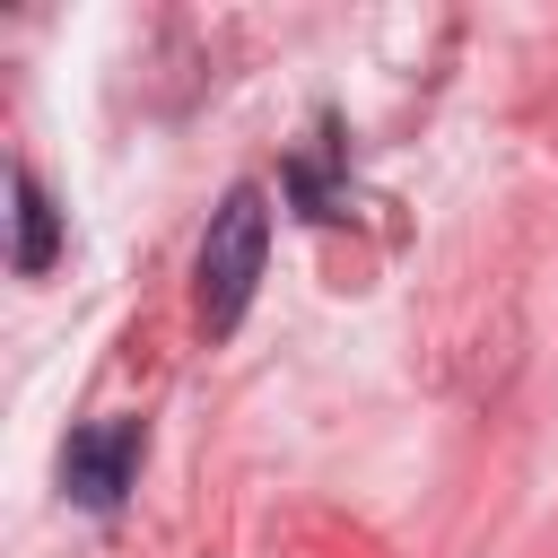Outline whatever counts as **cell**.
<instances>
[{
	"mask_svg": "<svg viewBox=\"0 0 558 558\" xmlns=\"http://www.w3.org/2000/svg\"><path fill=\"white\" fill-rule=\"evenodd\" d=\"M270 262V201L262 183H235L218 209H209V235H201V323L209 331H235L244 305H253V279Z\"/></svg>",
	"mask_w": 558,
	"mask_h": 558,
	"instance_id": "cell-1",
	"label": "cell"
},
{
	"mask_svg": "<svg viewBox=\"0 0 558 558\" xmlns=\"http://www.w3.org/2000/svg\"><path fill=\"white\" fill-rule=\"evenodd\" d=\"M140 418H96V427H78L70 445H61V488L78 497V506H122V488H131V471H140Z\"/></svg>",
	"mask_w": 558,
	"mask_h": 558,
	"instance_id": "cell-2",
	"label": "cell"
},
{
	"mask_svg": "<svg viewBox=\"0 0 558 558\" xmlns=\"http://www.w3.org/2000/svg\"><path fill=\"white\" fill-rule=\"evenodd\" d=\"M9 192H17V270L35 279V270H52V253H61V218H52V201H44V183L17 166L9 174Z\"/></svg>",
	"mask_w": 558,
	"mask_h": 558,
	"instance_id": "cell-3",
	"label": "cell"
}]
</instances>
